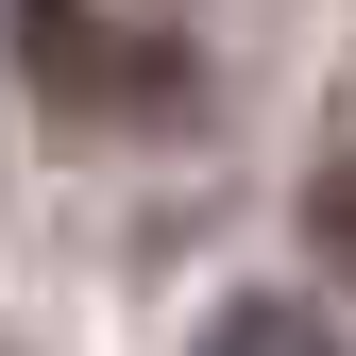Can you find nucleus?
<instances>
[{"label": "nucleus", "mask_w": 356, "mask_h": 356, "mask_svg": "<svg viewBox=\"0 0 356 356\" xmlns=\"http://www.w3.org/2000/svg\"><path fill=\"white\" fill-rule=\"evenodd\" d=\"M305 238H323L339 272H356V170H339V187H305Z\"/></svg>", "instance_id": "3"}, {"label": "nucleus", "mask_w": 356, "mask_h": 356, "mask_svg": "<svg viewBox=\"0 0 356 356\" xmlns=\"http://www.w3.org/2000/svg\"><path fill=\"white\" fill-rule=\"evenodd\" d=\"M204 356H339V323H323L305 289H238V305L204 323Z\"/></svg>", "instance_id": "2"}, {"label": "nucleus", "mask_w": 356, "mask_h": 356, "mask_svg": "<svg viewBox=\"0 0 356 356\" xmlns=\"http://www.w3.org/2000/svg\"><path fill=\"white\" fill-rule=\"evenodd\" d=\"M17 51H34V85L51 102H85V119H136V102H170V51H136V34H102L85 0H17Z\"/></svg>", "instance_id": "1"}]
</instances>
